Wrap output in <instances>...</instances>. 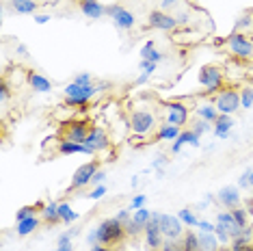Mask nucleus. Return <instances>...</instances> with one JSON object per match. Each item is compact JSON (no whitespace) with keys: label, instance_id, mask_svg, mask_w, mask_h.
I'll list each match as a JSON object with an SVG mask.
<instances>
[{"label":"nucleus","instance_id":"c756f323","mask_svg":"<svg viewBox=\"0 0 253 251\" xmlns=\"http://www.w3.org/2000/svg\"><path fill=\"white\" fill-rule=\"evenodd\" d=\"M42 216L48 221V223H52V225L59 223V221H61V216H59V204H56V202L45 204L43 210H42Z\"/></svg>","mask_w":253,"mask_h":251},{"label":"nucleus","instance_id":"c9c22d12","mask_svg":"<svg viewBox=\"0 0 253 251\" xmlns=\"http://www.w3.org/2000/svg\"><path fill=\"white\" fill-rule=\"evenodd\" d=\"M240 106L243 108H251L253 106V87L240 89Z\"/></svg>","mask_w":253,"mask_h":251},{"label":"nucleus","instance_id":"f257e3e1","mask_svg":"<svg viewBox=\"0 0 253 251\" xmlns=\"http://www.w3.org/2000/svg\"><path fill=\"white\" fill-rule=\"evenodd\" d=\"M95 230H97V245H106V247L124 243V238L128 236V234H126V225L119 219H115V216L102 221Z\"/></svg>","mask_w":253,"mask_h":251},{"label":"nucleus","instance_id":"39448f33","mask_svg":"<svg viewBox=\"0 0 253 251\" xmlns=\"http://www.w3.org/2000/svg\"><path fill=\"white\" fill-rule=\"evenodd\" d=\"M106 15L113 20V24L117 26L119 31H130V28L134 26V22H136L134 15H132L126 7H122V4H108Z\"/></svg>","mask_w":253,"mask_h":251},{"label":"nucleus","instance_id":"72a5a7b5","mask_svg":"<svg viewBox=\"0 0 253 251\" xmlns=\"http://www.w3.org/2000/svg\"><path fill=\"white\" fill-rule=\"evenodd\" d=\"M177 219L182 221V223H186L188 227H193V225H199V219L195 216V212H191L188 208H184V210H180L177 212Z\"/></svg>","mask_w":253,"mask_h":251},{"label":"nucleus","instance_id":"4468645a","mask_svg":"<svg viewBox=\"0 0 253 251\" xmlns=\"http://www.w3.org/2000/svg\"><path fill=\"white\" fill-rule=\"evenodd\" d=\"M84 145L91 147L93 152H102L108 147V134L104 128H100V126H93V128L89 130V136L87 141H84Z\"/></svg>","mask_w":253,"mask_h":251},{"label":"nucleus","instance_id":"aec40b11","mask_svg":"<svg viewBox=\"0 0 253 251\" xmlns=\"http://www.w3.org/2000/svg\"><path fill=\"white\" fill-rule=\"evenodd\" d=\"M186 143H191V145H195V147L199 145V136L195 134L191 128H188V130H182V134L173 141V145H171V154H180L182 147L186 145Z\"/></svg>","mask_w":253,"mask_h":251},{"label":"nucleus","instance_id":"79ce46f5","mask_svg":"<svg viewBox=\"0 0 253 251\" xmlns=\"http://www.w3.org/2000/svg\"><path fill=\"white\" fill-rule=\"evenodd\" d=\"M104 195H106V186H104V184H97L95 191H91L87 197H89V199H102Z\"/></svg>","mask_w":253,"mask_h":251},{"label":"nucleus","instance_id":"7ed1b4c3","mask_svg":"<svg viewBox=\"0 0 253 251\" xmlns=\"http://www.w3.org/2000/svg\"><path fill=\"white\" fill-rule=\"evenodd\" d=\"M227 50L232 52L236 59H243V61H251L253 59V42L245 33H234L232 37L227 39Z\"/></svg>","mask_w":253,"mask_h":251},{"label":"nucleus","instance_id":"37998d69","mask_svg":"<svg viewBox=\"0 0 253 251\" xmlns=\"http://www.w3.org/2000/svg\"><path fill=\"white\" fill-rule=\"evenodd\" d=\"M145 195H136L134 199H132V204H130V210H139V208H143L145 206Z\"/></svg>","mask_w":253,"mask_h":251},{"label":"nucleus","instance_id":"0eeeda50","mask_svg":"<svg viewBox=\"0 0 253 251\" xmlns=\"http://www.w3.org/2000/svg\"><path fill=\"white\" fill-rule=\"evenodd\" d=\"M163 241L165 236L160 232V212H152V219H149V223L145 227V247L158 251L163 247Z\"/></svg>","mask_w":253,"mask_h":251},{"label":"nucleus","instance_id":"3c124183","mask_svg":"<svg viewBox=\"0 0 253 251\" xmlns=\"http://www.w3.org/2000/svg\"><path fill=\"white\" fill-rule=\"evenodd\" d=\"M175 18H177V24H188V22H191V15H188L186 11H182V13H177Z\"/></svg>","mask_w":253,"mask_h":251},{"label":"nucleus","instance_id":"9b49d317","mask_svg":"<svg viewBox=\"0 0 253 251\" xmlns=\"http://www.w3.org/2000/svg\"><path fill=\"white\" fill-rule=\"evenodd\" d=\"M160 232H163L165 238H182L184 236L182 221L171 214H160Z\"/></svg>","mask_w":253,"mask_h":251},{"label":"nucleus","instance_id":"f704fd0d","mask_svg":"<svg viewBox=\"0 0 253 251\" xmlns=\"http://www.w3.org/2000/svg\"><path fill=\"white\" fill-rule=\"evenodd\" d=\"M158 251H182V238H165Z\"/></svg>","mask_w":253,"mask_h":251},{"label":"nucleus","instance_id":"f3484780","mask_svg":"<svg viewBox=\"0 0 253 251\" xmlns=\"http://www.w3.org/2000/svg\"><path fill=\"white\" fill-rule=\"evenodd\" d=\"M59 154H63V156H72V154H87V156H93L95 152L84 143H74V141L63 139V141H59Z\"/></svg>","mask_w":253,"mask_h":251},{"label":"nucleus","instance_id":"a18cd8bd","mask_svg":"<svg viewBox=\"0 0 253 251\" xmlns=\"http://www.w3.org/2000/svg\"><path fill=\"white\" fill-rule=\"evenodd\" d=\"M249 175H251V169H247L245 173H243V175H240V178H238V186H240V188H247V186H251V184H249Z\"/></svg>","mask_w":253,"mask_h":251},{"label":"nucleus","instance_id":"20e7f679","mask_svg":"<svg viewBox=\"0 0 253 251\" xmlns=\"http://www.w3.org/2000/svg\"><path fill=\"white\" fill-rule=\"evenodd\" d=\"M223 81H225V74H223L221 67H216V65L201 67L199 83H201V87H206V93H216L223 87Z\"/></svg>","mask_w":253,"mask_h":251},{"label":"nucleus","instance_id":"9d476101","mask_svg":"<svg viewBox=\"0 0 253 251\" xmlns=\"http://www.w3.org/2000/svg\"><path fill=\"white\" fill-rule=\"evenodd\" d=\"M147 22H149V26L158 28V31H175L177 28V18L171 15V13H167V11H163V9L149 11Z\"/></svg>","mask_w":253,"mask_h":251},{"label":"nucleus","instance_id":"58836bf2","mask_svg":"<svg viewBox=\"0 0 253 251\" xmlns=\"http://www.w3.org/2000/svg\"><path fill=\"white\" fill-rule=\"evenodd\" d=\"M214 236L218 238V243H223V245H225V243H229V238H232V236H229V234L225 232V230H223V225H214Z\"/></svg>","mask_w":253,"mask_h":251},{"label":"nucleus","instance_id":"ddd939ff","mask_svg":"<svg viewBox=\"0 0 253 251\" xmlns=\"http://www.w3.org/2000/svg\"><path fill=\"white\" fill-rule=\"evenodd\" d=\"M91 126H87L84 122H70L65 124V139L74 141V143H84L89 136Z\"/></svg>","mask_w":253,"mask_h":251},{"label":"nucleus","instance_id":"4d7b16f0","mask_svg":"<svg viewBox=\"0 0 253 251\" xmlns=\"http://www.w3.org/2000/svg\"><path fill=\"white\" fill-rule=\"evenodd\" d=\"M147 81H149V76H147V74H141V76L136 78V84H145Z\"/></svg>","mask_w":253,"mask_h":251},{"label":"nucleus","instance_id":"052dcab7","mask_svg":"<svg viewBox=\"0 0 253 251\" xmlns=\"http://www.w3.org/2000/svg\"><path fill=\"white\" fill-rule=\"evenodd\" d=\"M249 184L253 186V169H251V175H249Z\"/></svg>","mask_w":253,"mask_h":251},{"label":"nucleus","instance_id":"13d9d810","mask_svg":"<svg viewBox=\"0 0 253 251\" xmlns=\"http://www.w3.org/2000/svg\"><path fill=\"white\" fill-rule=\"evenodd\" d=\"M56 251H74V249H72V243H70V245H59V247H56Z\"/></svg>","mask_w":253,"mask_h":251},{"label":"nucleus","instance_id":"c03bdc74","mask_svg":"<svg viewBox=\"0 0 253 251\" xmlns=\"http://www.w3.org/2000/svg\"><path fill=\"white\" fill-rule=\"evenodd\" d=\"M115 219H119V221H122V223L126 225V223H128V221L132 219V214H130V208H124V210H119V214L115 216Z\"/></svg>","mask_w":253,"mask_h":251},{"label":"nucleus","instance_id":"7c9ffc66","mask_svg":"<svg viewBox=\"0 0 253 251\" xmlns=\"http://www.w3.org/2000/svg\"><path fill=\"white\" fill-rule=\"evenodd\" d=\"M59 216L63 223H74V221H78V212H74L70 204H59Z\"/></svg>","mask_w":253,"mask_h":251},{"label":"nucleus","instance_id":"393cba45","mask_svg":"<svg viewBox=\"0 0 253 251\" xmlns=\"http://www.w3.org/2000/svg\"><path fill=\"white\" fill-rule=\"evenodd\" d=\"M199 247L201 251H218V238L214 236V232L208 234V232H201L199 234Z\"/></svg>","mask_w":253,"mask_h":251},{"label":"nucleus","instance_id":"dca6fc26","mask_svg":"<svg viewBox=\"0 0 253 251\" xmlns=\"http://www.w3.org/2000/svg\"><path fill=\"white\" fill-rule=\"evenodd\" d=\"M80 11L91 20H100L102 15H106V7L100 0H80Z\"/></svg>","mask_w":253,"mask_h":251},{"label":"nucleus","instance_id":"412c9836","mask_svg":"<svg viewBox=\"0 0 253 251\" xmlns=\"http://www.w3.org/2000/svg\"><path fill=\"white\" fill-rule=\"evenodd\" d=\"M39 4L35 0H11V9L20 15H35Z\"/></svg>","mask_w":253,"mask_h":251},{"label":"nucleus","instance_id":"2eb2a0df","mask_svg":"<svg viewBox=\"0 0 253 251\" xmlns=\"http://www.w3.org/2000/svg\"><path fill=\"white\" fill-rule=\"evenodd\" d=\"M216 199L225 208L234 210V208H238V204H240V193H238V188H236V186H223L221 191H218Z\"/></svg>","mask_w":253,"mask_h":251},{"label":"nucleus","instance_id":"ea45409f","mask_svg":"<svg viewBox=\"0 0 253 251\" xmlns=\"http://www.w3.org/2000/svg\"><path fill=\"white\" fill-rule=\"evenodd\" d=\"M156 67H158V63H154V61H143V59H141V70H143V74H147V76H152V74L156 72Z\"/></svg>","mask_w":253,"mask_h":251},{"label":"nucleus","instance_id":"680f3d73","mask_svg":"<svg viewBox=\"0 0 253 251\" xmlns=\"http://www.w3.org/2000/svg\"><path fill=\"white\" fill-rule=\"evenodd\" d=\"M218 251H232V249H225V247H221V249H218Z\"/></svg>","mask_w":253,"mask_h":251},{"label":"nucleus","instance_id":"864d4df0","mask_svg":"<svg viewBox=\"0 0 253 251\" xmlns=\"http://www.w3.org/2000/svg\"><path fill=\"white\" fill-rule=\"evenodd\" d=\"M33 20L37 22V24H45V22H50V15H33Z\"/></svg>","mask_w":253,"mask_h":251},{"label":"nucleus","instance_id":"f8f14e48","mask_svg":"<svg viewBox=\"0 0 253 251\" xmlns=\"http://www.w3.org/2000/svg\"><path fill=\"white\" fill-rule=\"evenodd\" d=\"M188 122V106L182 102H171L167 104V124L171 126H182Z\"/></svg>","mask_w":253,"mask_h":251},{"label":"nucleus","instance_id":"de8ad7c7","mask_svg":"<svg viewBox=\"0 0 253 251\" xmlns=\"http://www.w3.org/2000/svg\"><path fill=\"white\" fill-rule=\"evenodd\" d=\"M74 83L76 84H91V74H78V76L74 78Z\"/></svg>","mask_w":253,"mask_h":251},{"label":"nucleus","instance_id":"0e129e2a","mask_svg":"<svg viewBox=\"0 0 253 251\" xmlns=\"http://www.w3.org/2000/svg\"><path fill=\"white\" fill-rule=\"evenodd\" d=\"M251 202H253V197H251Z\"/></svg>","mask_w":253,"mask_h":251},{"label":"nucleus","instance_id":"4be33fe9","mask_svg":"<svg viewBox=\"0 0 253 251\" xmlns=\"http://www.w3.org/2000/svg\"><path fill=\"white\" fill-rule=\"evenodd\" d=\"M232 126H234V122H232V117L229 115H218V119L214 122V134L218 136V139H227L229 136V130H232Z\"/></svg>","mask_w":253,"mask_h":251},{"label":"nucleus","instance_id":"49530a36","mask_svg":"<svg viewBox=\"0 0 253 251\" xmlns=\"http://www.w3.org/2000/svg\"><path fill=\"white\" fill-rule=\"evenodd\" d=\"M7 100H9V84L2 81V84H0V102L4 104Z\"/></svg>","mask_w":253,"mask_h":251},{"label":"nucleus","instance_id":"6e6552de","mask_svg":"<svg viewBox=\"0 0 253 251\" xmlns=\"http://www.w3.org/2000/svg\"><path fill=\"white\" fill-rule=\"evenodd\" d=\"M216 111L223 113V115H232L240 108V93L234 89H225L216 95V102H214Z\"/></svg>","mask_w":253,"mask_h":251},{"label":"nucleus","instance_id":"603ef678","mask_svg":"<svg viewBox=\"0 0 253 251\" xmlns=\"http://www.w3.org/2000/svg\"><path fill=\"white\" fill-rule=\"evenodd\" d=\"M106 178V173H104V171H100V169H97V173L93 175V180H91V184H102V180H104Z\"/></svg>","mask_w":253,"mask_h":251},{"label":"nucleus","instance_id":"6e6d98bb","mask_svg":"<svg viewBox=\"0 0 253 251\" xmlns=\"http://www.w3.org/2000/svg\"><path fill=\"white\" fill-rule=\"evenodd\" d=\"M91 251H113V249H108L106 245H93V247H91Z\"/></svg>","mask_w":253,"mask_h":251},{"label":"nucleus","instance_id":"5701e85b","mask_svg":"<svg viewBox=\"0 0 253 251\" xmlns=\"http://www.w3.org/2000/svg\"><path fill=\"white\" fill-rule=\"evenodd\" d=\"M180 134H182V128H180V126L165 124V126H160V128H158L156 139H158V141H175Z\"/></svg>","mask_w":253,"mask_h":251},{"label":"nucleus","instance_id":"5fc2aeb1","mask_svg":"<svg viewBox=\"0 0 253 251\" xmlns=\"http://www.w3.org/2000/svg\"><path fill=\"white\" fill-rule=\"evenodd\" d=\"M165 163H167V158H165V156H156V161H154V169L165 167Z\"/></svg>","mask_w":253,"mask_h":251},{"label":"nucleus","instance_id":"a211bd4d","mask_svg":"<svg viewBox=\"0 0 253 251\" xmlns=\"http://www.w3.org/2000/svg\"><path fill=\"white\" fill-rule=\"evenodd\" d=\"M216 223L223 225V230H225L232 238L240 236V232L245 230V227H240L238 223H236V219L232 216V212H218V214H216Z\"/></svg>","mask_w":253,"mask_h":251},{"label":"nucleus","instance_id":"c85d7f7f","mask_svg":"<svg viewBox=\"0 0 253 251\" xmlns=\"http://www.w3.org/2000/svg\"><path fill=\"white\" fill-rule=\"evenodd\" d=\"M197 115L204 119V122H208V124H214L216 119H218V115L221 113L216 111V106L214 104H201L199 108H197Z\"/></svg>","mask_w":253,"mask_h":251},{"label":"nucleus","instance_id":"bf43d9fd","mask_svg":"<svg viewBox=\"0 0 253 251\" xmlns=\"http://www.w3.org/2000/svg\"><path fill=\"white\" fill-rule=\"evenodd\" d=\"M18 54H26V48H24V45H18Z\"/></svg>","mask_w":253,"mask_h":251},{"label":"nucleus","instance_id":"1a4fd4ad","mask_svg":"<svg viewBox=\"0 0 253 251\" xmlns=\"http://www.w3.org/2000/svg\"><path fill=\"white\" fill-rule=\"evenodd\" d=\"M95 173H97V163H95V161L80 165V167L76 169V173H74V178H72L70 191H76V188H84L87 184H91V180H93Z\"/></svg>","mask_w":253,"mask_h":251},{"label":"nucleus","instance_id":"a19ab883","mask_svg":"<svg viewBox=\"0 0 253 251\" xmlns=\"http://www.w3.org/2000/svg\"><path fill=\"white\" fill-rule=\"evenodd\" d=\"M184 0H160V9L163 11H169V9H177Z\"/></svg>","mask_w":253,"mask_h":251},{"label":"nucleus","instance_id":"e433bc0d","mask_svg":"<svg viewBox=\"0 0 253 251\" xmlns=\"http://www.w3.org/2000/svg\"><path fill=\"white\" fill-rule=\"evenodd\" d=\"M253 26V18L251 15H243V18L238 20V24H236V33H243L247 31V28H251Z\"/></svg>","mask_w":253,"mask_h":251},{"label":"nucleus","instance_id":"4c0bfd02","mask_svg":"<svg viewBox=\"0 0 253 251\" xmlns=\"http://www.w3.org/2000/svg\"><path fill=\"white\" fill-rule=\"evenodd\" d=\"M208 128H210V124H208V122H204V119H199V122H195V124L191 126V130H193V132L197 134V136H201Z\"/></svg>","mask_w":253,"mask_h":251},{"label":"nucleus","instance_id":"cd10ccee","mask_svg":"<svg viewBox=\"0 0 253 251\" xmlns=\"http://www.w3.org/2000/svg\"><path fill=\"white\" fill-rule=\"evenodd\" d=\"M182 251H201L199 247V234H195V232H184V236H182Z\"/></svg>","mask_w":253,"mask_h":251},{"label":"nucleus","instance_id":"2f4dec72","mask_svg":"<svg viewBox=\"0 0 253 251\" xmlns=\"http://www.w3.org/2000/svg\"><path fill=\"white\" fill-rule=\"evenodd\" d=\"M229 249L232 251H253V243L247 241V238H243V236H236V238H232Z\"/></svg>","mask_w":253,"mask_h":251},{"label":"nucleus","instance_id":"a878e982","mask_svg":"<svg viewBox=\"0 0 253 251\" xmlns=\"http://www.w3.org/2000/svg\"><path fill=\"white\" fill-rule=\"evenodd\" d=\"M149 219H152V212H149V210H147L145 206L132 212V223L139 227L141 232H145V227H147V223H149Z\"/></svg>","mask_w":253,"mask_h":251},{"label":"nucleus","instance_id":"f03ea898","mask_svg":"<svg viewBox=\"0 0 253 251\" xmlns=\"http://www.w3.org/2000/svg\"><path fill=\"white\" fill-rule=\"evenodd\" d=\"M104 84H100V87H95V84H67L65 87V102L67 106H87L91 98L100 91Z\"/></svg>","mask_w":253,"mask_h":251},{"label":"nucleus","instance_id":"473e14b6","mask_svg":"<svg viewBox=\"0 0 253 251\" xmlns=\"http://www.w3.org/2000/svg\"><path fill=\"white\" fill-rule=\"evenodd\" d=\"M232 212V216L236 219V223H238L240 227H249V212H247L245 208H234V210H229Z\"/></svg>","mask_w":253,"mask_h":251},{"label":"nucleus","instance_id":"09e8293b","mask_svg":"<svg viewBox=\"0 0 253 251\" xmlns=\"http://www.w3.org/2000/svg\"><path fill=\"white\" fill-rule=\"evenodd\" d=\"M74 234H76V230L61 234V236H59V245H70V243H72V236H74Z\"/></svg>","mask_w":253,"mask_h":251},{"label":"nucleus","instance_id":"8fccbe9b","mask_svg":"<svg viewBox=\"0 0 253 251\" xmlns=\"http://www.w3.org/2000/svg\"><path fill=\"white\" fill-rule=\"evenodd\" d=\"M197 227H199L201 232H208V234L214 232V225H212L210 221H199V225H197Z\"/></svg>","mask_w":253,"mask_h":251},{"label":"nucleus","instance_id":"423d86ee","mask_svg":"<svg viewBox=\"0 0 253 251\" xmlns=\"http://www.w3.org/2000/svg\"><path fill=\"white\" fill-rule=\"evenodd\" d=\"M154 126H156V117L152 115L149 111H134L130 117V128L134 134L139 136H145L154 130Z\"/></svg>","mask_w":253,"mask_h":251},{"label":"nucleus","instance_id":"bb28decb","mask_svg":"<svg viewBox=\"0 0 253 251\" xmlns=\"http://www.w3.org/2000/svg\"><path fill=\"white\" fill-rule=\"evenodd\" d=\"M39 227V219H37V214L35 216H28V219L24 221H18V227H15V232L20 234V236H28L31 232H35Z\"/></svg>","mask_w":253,"mask_h":251},{"label":"nucleus","instance_id":"6ab92c4d","mask_svg":"<svg viewBox=\"0 0 253 251\" xmlns=\"http://www.w3.org/2000/svg\"><path fill=\"white\" fill-rule=\"evenodd\" d=\"M26 81L33 87V91H37V93H48V91H52V83H50L48 78L43 76V74L28 72L26 74Z\"/></svg>","mask_w":253,"mask_h":251},{"label":"nucleus","instance_id":"e2e57ef3","mask_svg":"<svg viewBox=\"0 0 253 251\" xmlns=\"http://www.w3.org/2000/svg\"><path fill=\"white\" fill-rule=\"evenodd\" d=\"M251 238H253V227H251Z\"/></svg>","mask_w":253,"mask_h":251},{"label":"nucleus","instance_id":"b1692460","mask_svg":"<svg viewBox=\"0 0 253 251\" xmlns=\"http://www.w3.org/2000/svg\"><path fill=\"white\" fill-rule=\"evenodd\" d=\"M141 59H143V61H154V63H160V61L165 59V54H163V52H158L156 43H154L152 39H149V42H147V43L141 48Z\"/></svg>","mask_w":253,"mask_h":251}]
</instances>
